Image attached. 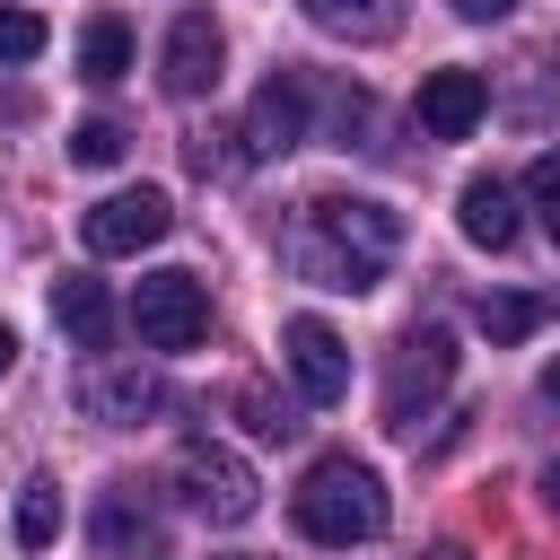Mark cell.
<instances>
[{
  "label": "cell",
  "mask_w": 560,
  "mask_h": 560,
  "mask_svg": "<svg viewBox=\"0 0 560 560\" xmlns=\"http://www.w3.org/2000/svg\"><path fill=\"white\" fill-rule=\"evenodd\" d=\"M394 245H402V219H394L385 201L324 192V201H306V219H298V236H289V262H298V280H315V289H332V298H368V289L385 280Z\"/></svg>",
  "instance_id": "cell-1"
},
{
  "label": "cell",
  "mask_w": 560,
  "mask_h": 560,
  "mask_svg": "<svg viewBox=\"0 0 560 560\" xmlns=\"http://www.w3.org/2000/svg\"><path fill=\"white\" fill-rule=\"evenodd\" d=\"M289 516H298V534H306V542L350 551V542H376V534H385L394 499H385V481H376L359 455H315V464H306V481L289 490Z\"/></svg>",
  "instance_id": "cell-2"
},
{
  "label": "cell",
  "mask_w": 560,
  "mask_h": 560,
  "mask_svg": "<svg viewBox=\"0 0 560 560\" xmlns=\"http://www.w3.org/2000/svg\"><path fill=\"white\" fill-rule=\"evenodd\" d=\"M455 368H464L455 332H446V324H411V332L394 341V359H385V429L411 438V429L438 411V394L455 385Z\"/></svg>",
  "instance_id": "cell-3"
},
{
  "label": "cell",
  "mask_w": 560,
  "mask_h": 560,
  "mask_svg": "<svg viewBox=\"0 0 560 560\" xmlns=\"http://www.w3.org/2000/svg\"><path fill=\"white\" fill-rule=\"evenodd\" d=\"M166 481H175V499H184L201 525H245V516L262 508L254 464H245L236 446H219V438H184L175 464H166Z\"/></svg>",
  "instance_id": "cell-4"
},
{
  "label": "cell",
  "mask_w": 560,
  "mask_h": 560,
  "mask_svg": "<svg viewBox=\"0 0 560 560\" xmlns=\"http://www.w3.org/2000/svg\"><path fill=\"white\" fill-rule=\"evenodd\" d=\"M70 402H79L96 429H140V420L166 411V376L140 368V359H88V368L70 376Z\"/></svg>",
  "instance_id": "cell-5"
},
{
  "label": "cell",
  "mask_w": 560,
  "mask_h": 560,
  "mask_svg": "<svg viewBox=\"0 0 560 560\" xmlns=\"http://www.w3.org/2000/svg\"><path fill=\"white\" fill-rule=\"evenodd\" d=\"M131 324H140L149 350H201V332H210V289H201L192 271H149V280L131 289Z\"/></svg>",
  "instance_id": "cell-6"
},
{
  "label": "cell",
  "mask_w": 560,
  "mask_h": 560,
  "mask_svg": "<svg viewBox=\"0 0 560 560\" xmlns=\"http://www.w3.org/2000/svg\"><path fill=\"white\" fill-rule=\"evenodd\" d=\"M88 542H96V560H175L158 508L140 499V481H105V490H96V508H88Z\"/></svg>",
  "instance_id": "cell-7"
},
{
  "label": "cell",
  "mask_w": 560,
  "mask_h": 560,
  "mask_svg": "<svg viewBox=\"0 0 560 560\" xmlns=\"http://www.w3.org/2000/svg\"><path fill=\"white\" fill-rule=\"evenodd\" d=\"M166 228H175V201L158 184H131V192H105L79 236H88V254H149V245H166Z\"/></svg>",
  "instance_id": "cell-8"
},
{
  "label": "cell",
  "mask_w": 560,
  "mask_h": 560,
  "mask_svg": "<svg viewBox=\"0 0 560 560\" xmlns=\"http://www.w3.org/2000/svg\"><path fill=\"white\" fill-rule=\"evenodd\" d=\"M219 61H228V35H219V18H210V9H184V18L166 26L158 88H166L175 105H192V96H210V88H219Z\"/></svg>",
  "instance_id": "cell-9"
},
{
  "label": "cell",
  "mask_w": 560,
  "mask_h": 560,
  "mask_svg": "<svg viewBox=\"0 0 560 560\" xmlns=\"http://www.w3.org/2000/svg\"><path fill=\"white\" fill-rule=\"evenodd\" d=\"M306 105H315L306 70H271V79H262V96H254V114H245V158H289L298 140H315Z\"/></svg>",
  "instance_id": "cell-10"
},
{
  "label": "cell",
  "mask_w": 560,
  "mask_h": 560,
  "mask_svg": "<svg viewBox=\"0 0 560 560\" xmlns=\"http://www.w3.org/2000/svg\"><path fill=\"white\" fill-rule=\"evenodd\" d=\"M280 359H289V376H298L306 402H341L350 394V350H341V332L324 315H289L280 324Z\"/></svg>",
  "instance_id": "cell-11"
},
{
  "label": "cell",
  "mask_w": 560,
  "mask_h": 560,
  "mask_svg": "<svg viewBox=\"0 0 560 560\" xmlns=\"http://www.w3.org/2000/svg\"><path fill=\"white\" fill-rule=\"evenodd\" d=\"M481 114H490V79L481 70H429L420 79V131L429 140H472Z\"/></svg>",
  "instance_id": "cell-12"
},
{
  "label": "cell",
  "mask_w": 560,
  "mask_h": 560,
  "mask_svg": "<svg viewBox=\"0 0 560 560\" xmlns=\"http://www.w3.org/2000/svg\"><path fill=\"white\" fill-rule=\"evenodd\" d=\"M455 228H464V245H481V254H508L516 245V184H499V175H472L464 192H455Z\"/></svg>",
  "instance_id": "cell-13"
},
{
  "label": "cell",
  "mask_w": 560,
  "mask_h": 560,
  "mask_svg": "<svg viewBox=\"0 0 560 560\" xmlns=\"http://www.w3.org/2000/svg\"><path fill=\"white\" fill-rule=\"evenodd\" d=\"M52 324H61L79 350H105V341H114V298H105L88 271H70V280H52Z\"/></svg>",
  "instance_id": "cell-14"
},
{
  "label": "cell",
  "mask_w": 560,
  "mask_h": 560,
  "mask_svg": "<svg viewBox=\"0 0 560 560\" xmlns=\"http://www.w3.org/2000/svg\"><path fill=\"white\" fill-rule=\"evenodd\" d=\"M298 9H306V26H324L341 44H385L402 26V0H298Z\"/></svg>",
  "instance_id": "cell-15"
},
{
  "label": "cell",
  "mask_w": 560,
  "mask_h": 560,
  "mask_svg": "<svg viewBox=\"0 0 560 560\" xmlns=\"http://www.w3.org/2000/svg\"><path fill=\"white\" fill-rule=\"evenodd\" d=\"M122 70H131V26L105 9V18L79 26V79H88V88H114Z\"/></svg>",
  "instance_id": "cell-16"
},
{
  "label": "cell",
  "mask_w": 560,
  "mask_h": 560,
  "mask_svg": "<svg viewBox=\"0 0 560 560\" xmlns=\"http://www.w3.org/2000/svg\"><path fill=\"white\" fill-rule=\"evenodd\" d=\"M52 534H61V481H52V472H35V481L18 490V542H26V551H44Z\"/></svg>",
  "instance_id": "cell-17"
},
{
  "label": "cell",
  "mask_w": 560,
  "mask_h": 560,
  "mask_svg": "<svg viewBox=\"0 0 560 560\" xmlns=\"http://www.w3.org/2000/svg\"><path fill=\"white\" fill-rule=\"evenodd\" d=\"M236 411H245V429H254L262 446H280V438H298V411H289L280 394H262V385H236Z\"/></svg>",
  "instance_id": "cell-18"
},
{
  "label": "cell",
  "mask_w": 560,
  "mask_h": 560,
  "mask_svg": "<svg viewBox=\"0 0 560 560\" xmlns=\"http://www.w3.org/2000/svg\"><path fill=\"white\" fill-rule=\"evenodd\" d=\"M525 210L542 219V236L560 245V149H542L534 166H525Z\"/></svg>",
  "instance_id": "cell-19"
},
{
  "label": "cell",
  "mask_w": 560,
  "mask_h": 560,
  "mask_svg": "<svg viewBox=\"0 0 560 560\" xmlns=\"http://www.w3.org/2000/svg\"><path fill=\"white\" fill-rule=\"evenodd\" d=\"M122 149H131V131H122V122H105V114L70 131V166H114Z\"/></svg>",
  "instance_id": "cell-20"
},
{
  "label": "cell",
  "mask_w": 560,
  "mask_h": 560,
  "mask_svg": "<svg viewBox=\"0 0 560 560\" xmlns=\"http://www.w3.org/2000/svg\"><path fill=\"white\" fill-rule=\"evenodd\" d=\"M534 324H542L534 298H481V332H490V341H525Z\"/></svg>",
  "instance_id": "cell-21"
},
{
  "label": "cell",
  "mask_w": 560,
  "mask_h": 560,
  "mask_svg": "<svg viewBox=\"0 0 560 560\" xmlns=\"http://www.w3.org/2000/svg\"><path fill=\"white\" fill-rule=\"evenodd\" d=\"M44 52V18L35 9H0V61H35Z\"/></svg>",
  "instance_id": "cell-22"
},
{
  "label": "cell",
  "mask_w": 560,
  "mask_h": 560,
  "mask_svg": "<svg viewBox=\"0 0 560 560\" xmlns=\"http://www.w3.org/2000/svg\"><path fill=\"white\" fill-rule=\"evenodd\" d=\"M446 9H455V18H472V26H490V18H508L516 0H446Z\"/></svg>",
  "instance_id": "cell-23"
},
{
  "label": "cell",
  "mask_w": 560,
  "mask_h": 560,
  "mask_svg": "<svg viewBox=\"0 0 560 560\" xmlns=\"http://www.w3.org/2000/svg\"><path fill=\"white\" fill-rule=\"evenodd\" d=\"M542 508H551V516H560V455H551V464H542Z\"/></svg>",
  "instance_id": "cell-24"
},
{
  "label": "cell",
  "mask_w": 560,
  "mask_h": 560,
  "mask_svg": "<svg viewBox=\"0 0 560 560\" xmlns=\"http://www.w3.org/2000/svg\"><path fill=\"white\" fill-rule=\"evenodd\" d=\"M9 368H18V332L0 324V376H9Z\"/></svg>",
  "instance_id": "cell-25"
},
{
  "label": "cell",
  "mask_w": 560,
  "mask_h": 560,
  "mask_svg": "<svg viewBox=\"0 0 560 560\" xmlns=\"http://www.w3.org/2000/svg\"><path fill=\"white\" fill-rule=\"evenodd\" d=\"M420 560H472V551H464V542H438V551H420Z\"/></svg>",
  "instance_id": "cell-26"
},
{
  "label": "cell",
  "mask_w": 560,
  "mask_h": 560,
  "mask_svg": "<svg viewBox=\"0 0 560 560\" xmlns=\"http://www.w3.org/2000/svg\"><path fill=\"white\" fill-rule=\"evenodd\" d=\"M542 394H551V402H560V368H542Z\"/></svg>",
  "instance_id": "cell-27"
}]
</instances>
